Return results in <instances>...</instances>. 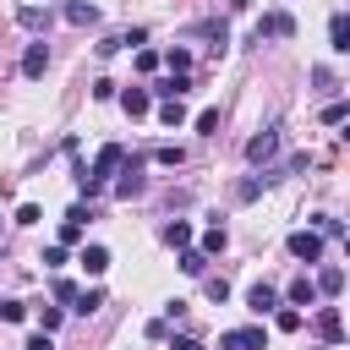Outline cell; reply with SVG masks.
<instances>
[{
    "mask_svg": "<svg viewBox=\"0 0 350 350\" xmlns=\"http://www.w3.org/2000/svg\"><path fill=\"white\" fill-rule=\"evenodd\" d=\"M44 71H49V44L38 38V44H27V49H22V77H27V82H38Z\"/></svg>",
    "mask_w": 350,
    "mask_h": 350,
    "instance_id": "52a82bcc",
    "label": "cell"
},
{
    "mask_svg": "<svg viewBox=\"0 0 350 350\" xmlns=\"http://www.w3.org/2000/svg\"><path fill=\"white\" fill-rule=\"evenodd\" d=\"M153 93H159V98H180V93H191V82H186L180 71H170V77H164V82H159Z\"/></svg>",
    "mask_w": 350,
    "mask_h": 350,
    "instance_id": "d6986e66",
    "label": "cell"
},
{
    "mask_svg": "<svg viewBox=\"0 0 350 350\" xmlns=\"http://www.w3.org/2000/svg\"><path fill=\"white\" fill-rule=\"evenodd\" d=\"M137 71H159V55L153 49H137Z\"/></svg>",
    "mask_w": 350,
    "mask_h": 350,
    "instance_id": "f35d334b",
    "label": "cell"
},
{
    "mask_svg": "<svg viewBox=\"0 0 350 350\" xmlns=\"http://www.w3.org/2000/svg\"><path fill=\"white\" fill-rule=\"evenodd\" d=\"M38 219H44L38 202H22V208H16V224H38Z\"/></svg>",
    "mask_w": 350,
    "mask_h": 350,
    "instance_id": "8d00e7d4",
    "label": "cell"
},
{
    "mask_svg": "<svg viewBox=\"0 0 350 350\" xmlns=\"http://www.w3.org/2000/svg\"><path fill=\"white\" fill-rule=\"evenodd\" d=\"M339 137H345V142H350V120H345V131H339Z\"/></svg>",
    "mask_w": 350,
    "mask_h": 350,
    "instance_id": "b9f144b4",
    "label": "cell"
},
{
    "mask_svg": "<svg viewBox=\"0 0 350 350\" xmlns=\"http://www.w3.org/2000/svg\"><path fill=\"white\" fill-rule=\"evenodd\" d=\"M27 350H55V345H49V334H44V328H38V334H33V339H27Z\"/></svg>",
    "mask_w": 350,
    "mask_h": 350,
    "instance_id": "ab89813d",
    "label": "cell"
},
{
    "mask_svg": "<svg viewBox=\"0 0 350 350\" xmlns=\"http://www.w3.org/2000/svg\"><path fill=\"white\" fill-rule=\"evenodd\" d=\"M312 328H317V339H323V345H339V339H345V323H339V312H334V306H323Z\"/></svg>",
    "mask_w": 350,
    "mask_h": 350,
    "instance_id": "30bf717a",
    "label": "cell"
},
{
    "mask_svg": "<svg viewBox=\"0 0 350 350\" xmlns=\"http://www.w3.org/2000/svg\"><path fill=\"white\" fill-rule=\"evenodd\" d=\"M219 350H268V334L262 328H230L219 339Z\"/></svg>",
    "mask_w": 350,
    "mask_h": 350,
    "instance_id": "8992f818",
    "label": "cell"
},
{
    "mask_svg": "<svg viewBox=\"0 0 350 350\" xmlns=\"http://www.w3.org/2000/svg\"><path fill=\"white\" fill-rule=\"evenodd\" d=\"M60 241H66V246H77V241H82V224H77V219H66V224H60Z\"/></svg>",
    "mask_w": 350,
    "mask_h": 350,
    "instance_id": "74e56055",
    "label": "cell"
},
{
    "mask_svg": "<svg viewBox=\"0 0 350 350\" xmlns=\"http://www.w3.org/2000/svg\"><path fill=\"white\" fill-rule=\"evenodd\" d=\"M142 170H148V164H142V159H126V164H120V175H115V186H109V191H115V197H120V202H131V197H142V191H148V175H142Z\"/></svg>",
    "mask_w": 350,
    "mask_h": 350,
    "instance_id": "7a4b0ae2",
    "label": "cell"
},
{
    "mask_svg": "<svg viewBox=\"0 0 350 350\" xmlns=\"http://www.w3.org/2000/svg\"><path fill=\"white\" fill-rule=\"evenodd\" d=\"M164 66H170V71H180V77H186V71H191V49H170V55H164Z\"/></svg>",
    "mask_w": 350,
    "mask_h": 350,
    "instance_id": "d4e9b609",
    "label": "cell"
},
{
    "mask_svg": "<svg viewBox=\"0 0 350 350\" xmlns=\"http://www.w3.org/2000/svg\"><path fill=\"white\" fill-rule=\"evenodd\" d=\"M262 38H295V16H290V11H268V16L257 22L252 44H262Z\"/></svg>",
    "mask_w": 350,
    "mask_h": 350,
    "instance_id": "277c9868",
    "label": "cell"
},
{
    "mask_svg": "<svg viewBox=\"0 0 350 350\" xmlns=\"http://www.w3.org/2000/svg\"><path fill=\"white\" fill-rule=\"evenodd\" d=\"M279 175H284V170H262V175H246V180L235 186V197H241V202H252V197H262V191H268Z\"/></svg>",
    "mask_w": 350,
    "mask_h": 350,
    "instance_id": "9c48e42d",
    "label": "cell"
},
{
    "mask_svg": "<svg viewBox=\"0 0 350 350\" xmlns=\"http://www.w3.org/2000/svg\"><path fill=\"white\" fill-rule=\"evenodd\" d=\"M159 120H164V126H180V120H186L180 98H164V104H159Z\"/></svg>",
    "mask_w": 350,
    "mask_h": 350,
    "instance_id": "603a6c76",
    "label": "cell"
},
{
    "mask_svg": "<svg viewBox=\"0 0 350 350\" xmlns=\"http://www.w3.org/2000/svg\"><path fill=\"white\" fill-rule=\"evenodd\" d=\"M77 262H82V273H88V279H98V273L109 268V252H104V246H82V257H77Z\"/></svg>",
    "mask_w": 350,
    "mask_h": 350,
    "instance_id": "9a60e30c",
    "label": "cell"
},
{
    "mask_svg": "<svg viewBox=\"0 0 350 350\" xmlns=\"http://www.w3.org/2000/svg\"><path fill=\"white\" fill-rule=\"evenodd\" d=\"M345 252H350V235H345Z\"/></svg>",
    "mask_w": 350,
    "mask_h": 350,
    "instance_id": "7bdbcfd3",
    "label": "cell"
},
{
    "mask_svg": "<svg viewBox=\"0 0 350 350\" xmlns=\"http://www.w3.org/2000/svg\"><path fill=\"white\" fill-rule=\"evenodd\" d=\"M323 120H328V126H345V120H350V104H345V98L323 104Z\"/></svg>",
    "mask_w": 350,
    "mask_h": 350,
    "instance_id": "cb8c5ba5",
    "label": "cell"
},
{
    "mask_svg": "<svg viewBox=\"0 0 350 350\" xmlns=\"http://www.w3.org/2000/svg\"><path fill=\"white\" fill-rule=\"evenodd\" d=\"M317 295H323V290H317V279H306V273L290 284V306H317Z\"/></svg>",
    "mask_w": 350,
    "mask_h": 350,
    "instance_id": "e0dca14e",
    "label": "cell"
},
{
    "mask_svg": "<svg viewBox=\"0 0 350 350\" xmlns=\"http://www.w3.org/2000/svg\"><path fill=\"white\" fill-rule=\"evenodd\" d=\"M273 323H279L284 334H295V328H301V312H295V306H279V312H273Z\"/></svg>",
    "mask_w": 350,
    "mask_h": 350,
    "instance_id": "4316f807",
    "label": "cell"
},
{
    "mask_svg": "<svg viewBox=\"0 0 350 350\" xmlns=\"http://www.w3.org/2000/svg\"><path fill=\"white\" fill-rule=\"evenodd\" d=\"M120 109L137 120V115H148V109H153V93H148V88H126V93H120Z\"/></svg>",
    "mask_w": 350,
    "mask_h": 350,
    "instance_id": "8fae6325",
    "label": "cell"
},
{
    "mask_svg": "<svg viewBox=\"0 0 350 350\" xmlns=\"http://www.w3.org/2000/svg\"><path fill=\"white\" fill-rule=\"evenodd\" d=\"M98 306H104V290H77V301H71V312H77V317H93Z\"/></svg>",
    "mask_w": 350,
    "mask_h": 350,
    "instance_id": "ac0fdd59",
    "label": "cell"
},
{
    "mask_svg": "<svg viewBox=\"0 0 350 350\" xmlns=\"http://www.w3.org/2000/svg\"><path fill=\"white\" fill-rule=\"evenodd\" d=\"M306 164H312V153H290V159H284V175H301Z\"/></svg>",
    "mask_w": 350,
    "mask_h": 350,
    "instance_id": "d590c367",
    "label": "cell"
},
{
    "mask_svg": "<svg viewBox=\"0 0 350 350\" xmlns=\"http://www.w3.org/2000/svg\"><path fill=\"white\" fill-rule=\"evenodd\" d=\"M66 22H71V27H93V22H98V5H93V0H66Z\"/></svg>",
    "mask_w": 350,
    "mask_h": 350,
    "instance_id": "7c38bea8",
    "label": "cell"
},
{
    "mask_svg": "<svg viewBox=\"0 0 350 350\" xmlns=\"http://www.w3.org/2000/svg\"><path fill=\"white\" fill-rule=\"evenodd\" d=\"M38 328L55 334V328H60V306H44V312H38Z\"/></svg>",
    "mask_w": 350,
    "mask_h": 350,
    "instance_id": "836d02e7",
    "label": "cell"
},
{
    "mask_svg": "<svg viewBox=\"0 0 350 350\" xmlns=\"http://www.w3.org/2000/svg\"><path fill=\"white\" fill-rule=\"evenodd\" d=\"M246 306H252V312H257V317H268V312H279V290H273V284H262V279H257V284H252V290H246Z\"/></svg>",
    "mask_w": 350,
    "mask_h": 350,
    "instance_id": "ba28073f",
    "label": "cell"
},
{
    "mask_svg": "<svg viewBox=\"0 0 350 350\" xmlns=\"http://www.w3.org/2000/svg\"><path fill=\"white\" fill-rule=\"evenodd\" d=\"M202 295H208V301H230V284L213 273V279H202Z\"/></svg>",
    "mask_w": 350,
    "mask_h": 350,
    "instance_id": "484cf974",
    "label": "cell"
},
{
    "mask_svg": "<svg viewBox=\"0 0 350 350\" xmlns=\"http://www.w3.org/2000/svg\"><path fill=\"white\" fill-rule=\"evenodd\" d=\"M180 273L202 279V273H208V252H202V246H180Z\"/></svg>",
    "mask_w": 350,
    "mask_h": 350,
    "instance_id": "2e32d148",
    "label": "cell"
},
{
    "mask_svg": "<svg viewBox=\"0 0 350 350\" xmlns=\"http://www.w3.org/2000/svg\"><path fill=\"white\" fill-rule=\"evenodd\" d=\"M55 301L71 306V301H77V284H71V279H55Z\"/></svg>",
    "mask_w": 350,
    "mask_h": 350,
    "instance_id": "d6a6232c",
    "label": "cell"
},
{
    "mask_svg": "<svg viewBox=\"0 0 350 350\" xmlns=\"http://www.w3.org/2000/svg\"><path fill=\"white\" fill-rule=\"evenodd\" d=\"M153 159H159V164H186V148H175V142H164V148H159Z\"/></svg>",
    "mask_w": 350,
    "mask_h": 350,
    "instance_id": "83f0119b",
    "label": "cell"
},
{
    "mask_svg": "<svg viewBox=\"0 0 350 350\" xmlns=\"http://www.w3.org/2000/svg\"><path fill=\"white\" fill-rule=\"evenodd\" d=\"M197 131L213 137V131H219V109H202V115H197Z\"/></svg>",
    "mask_w": 350,
    "mask_h": 350,
    "instance_id": "1f68e13d",
    "label": "cell"
},
{
    "mask_svg": "<svg viewBox=\"0 0 350 350\" xmlns=\"http://www.w3.org/2000/svg\"><path fill=\"white\" fill-rule=\"evenodd\" d=\"M279 159V126H268V131H257L252 142H246V164H257V170H268Z\"/></svg>",
    "mask_w": 350,
    "mask_h": 350,
    "instance_id": "3957f363",
    "label": "cell"
},
{
    "mask_svg": "<svg viewBox=\"0 0 350 350\" xmlns=\"http://www.w3.org/2000/svg\"><path fill=\"white\" fill-rule=\"evenodd\" d=\"M328 44H334L339 55H350V16H345V11L328 16Z\"/></svg>",
    "mask_w": 350,
    "mask_h": 350,
    "instance_id": "4fadbf2b",
    "label": "cell"
},
{
    "mask_svg": "<svg viewBox=\"0 0 350 350\" xmlns=\"http://www.w3.org/2000/svg\"><path fill=\"white\" fill-rule=\"evenodd\" d=\"M16 22H22L27 33H49V22H55V16H49L44 5H22V11H16Z\"/></svg>",
    "mask_w": 350,
    "mask_h": 350,
    "instance_id": "5bb4252c",
    "label": "cell"
},
{
    "mask_svg": "<svg viewBox=\"0 0 350 350\" xmlns=\"http://www.w3.org/2000/svg\"><path fill=\"white\" fill-rule=\"evenodd\" d=\"M312 230H317V235H339V219H334V213H312Z\"/></svg>",
    "mask_w": 350,
    "mask_h": 350,
    "instance_id": "f1b7e54d",
    "label": "cell"
},
{
    "mask_svg": "<svg viewBox=\"0 0 350 350\" xmlns=\"http://www.w3.org/2000/svg\"><path fill=\"white\" fill-rule=\"evenodd\" d=\"M317 290H323V295H339V290H345V273H339V268H323V273H317Z\"/></svg>",
    "mask_w": 350,
    "mask_h": 350,
    "instance_id": "7402d4cb",
    "label": "cell"
},
{
    "mask_svg": "<svg viewBox=\"0 0 350 350\" xmlns=\"http://www.w3.org/2000/svg\"><path fill=\"white\" fill-rule=\"evenodd\" d=\"M22 317H27L22 301H0V323H22Z\"/></svg>",
    "mask_w": 350,
    "mask_h": 350,
    "instance_id": "4dcf8cb0",
    "label": "cell"
},
{
    "mask_svg": "<svg viewBox=\"0 0 350 350\" xmlns=\"http://www.w3.org/2000/svg\"><path fill=\"white\" fill-rule=\"evenodd\" d=\"M44 268H66V241H55V246H44Z\"/></svg>",
    "mask_w": 350,
    "mask_h": 350,
    "instance_id": "f546056e",
    "label": "cell"
},
{
    "mask_svg": "<svg viewBox=\"0 0 350 350\" xmlns=\"http://www.w3.org/2000/svg\"><path fill=\"white\" fill-rule=\"evenodd\" d=\"M170 350H202V345H197V339H191V334H180V339H175V345H170Z\"/></svg>",
    "mask_w": 350,
    "mask_h": 350,
    "instance_id": "60d3db41",
    "label": "cell"
},
{
    "mask_svg": "<svg viewBox=\"0 0 350 350\" xmlns=\"http://www.w3.org/2000/svg\"><path fill=\"white\" fill-rule=\"evenodd\" d=\"M164 241H170V246H191V224H186V219H170V224H164Z\"/></svg>",
    "mask_w": 350,
    "mask_h": 350,
    "instance_id": "ffe728a7",
    "label": "cell"
},
{
    "mask_svg": "<svg viewBox=\"0 0 350 350\" xmlns=\"http://www.w3.org/2000/svg\"><path fill=\"white\" fill-rule=\"evenodd\" d=\"M224 246H230V235H224V224H213V230L202 235V252H208V257H219Z\"/></svg>",
    "mask_w": 350,
    "mask_h": 350,
    "instance_id": "44dd1931",
    "label": "cell"
},
{
    "mask_svg": "<svg viewBox=\"0 0 350 350\" xmlns=\"http://www.w3.org/2000/svg\"><path fill=\"white\" fill-rule=\"evenodd\" d=\"M284 246H290L295 262H323V235H317V230H295Z\"/></svg>",
    "mask_w": 350,
    "mask_h": 350,
    "instance_id": "5b68a950",
    "label": "cell"
},
{
    "mask_svg": "<svg viewBox=\"0 0 350 350\" xmlns=\"http://www.w3.org/2000/svg\"><path fill=\"white\" fill-rule=\"evenodd\" d=\"M126 159H131V153H126V148H120V142H104V148H98V159H93V170H88V175H82V180H77V186H82V191H88V197H98V191H109V186H115V175H120V164H126Z\"/></svg>",
    "mask_w": 350,
    "mask_h": 350,
    "instance_id": "6da1fadb",
    "label": "cell"
},
{
    "mask_svg": "<svg viewBox=\"0 0 350 350\" xmlns=\"http://www.w3.org/2000/svg\"><path fill=\"white\" fill-rule=\"evenodd\" d=\"M93 98H104V104H109V98H120V93H115V82H109V77H98V82H93Z\"/></svg>",
    "mask_w": 350,
    "mask_h": 350,
    "instance_id": "e575fe53",
    "label": "cell"
}]
</instances>
